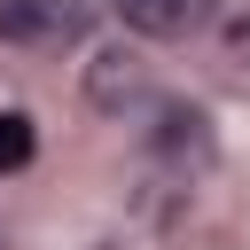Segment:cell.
Here are the masks:
<instances>
[{
	"label": "cell",
	"instance_id": "1",
	"mask_svg": "<svg viewBox=\"0 0 250 250\" xmlns=\"http://www.w3.org/2000/svg\"><path fill=\"white\" fill-rule=\"evenodd\" d=\"M117 8H125V23L148 31V39H188V31L211 16V0H117Z\"/></svg>",
	"mask_w": 250,
	"mask_h": 250
},
{
	"label": "cell",
	"instance_id": "2",
	"mask_svg": "<svg viewBox=\"0 0 250 250\" xmlns=\"http://www.w3.org/2000/svg\"><path fill=\"white\" fill-rule=\"evenodd\" d=\"M31 148H39L31 117H23V109H0V172H23V164H31Z\"/></svg>",
	"mask_w": 250,
	"mask_h": 250
}]
</instances>
